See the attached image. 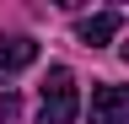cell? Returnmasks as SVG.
<instances>
[{
  "label": "cell",
  "instance_id": "4",
  "mask_svg": "<svg viewBox=\"0 0 129 124\" xmlns=\"http://www.w3.org/2000/svg\"><path fill=\"white\" fill-rule=\"evenodd\" d=\"M32 59H38V43H32L27 33H11V38H0V76H16V70H27Z\"/></svg>",
  "mask_w": 129,
  "mask_h": 124
},
{
  "label": "cell",
  "instance_id": "3",
  "mask_svg": "<svg viewBox=\"0 0 129 124\" xmlns=\"http://www.w3.org/2000/svg\"><path fill=\"white\" fill-rule=\"evenodd\" d=\"M118 33H124V11H91V16H81V22H75V38H81V43H91V49L113 43Z\"/></svg>",
  "mask_w": 129,
  "mask_h": 124
},
{
  "label": "cell",
  "instance_id": "1",
  "mask_svg": "<svg viewBox=\"0 0 129 124\" xmlns=\"http://www.w3.org/2000/svg\"><path fill=\"white\" fill-rule=\"evenodd\" d=\"M81 113V103H75V76L54 65L48 70V81H43V108H38V124H75Z\"/></svg>",
  "mask_w": 129,
  "mask_h": 124
},
{
  "label": "cell",
  "instance_id": "2",
  "mask_svg": "<svg viewBox=\"0 0 129 124\" xmlns=\"http://www.w3.org/2000/svg\"><path fill=\"white\" fill-rule=\"evenodd\" d=\"M86 119L91 124H129V86H91V103H86Z\"/></svg>",
  "mask_w": 129,
  "mask_h": 124
},
{
  "label": "cell",
  "instance_id": "5",
  "mask_svg": "<svg viewBox=\"0 0 129 124\" xmlns=\"http://www.w3.org/2000/svg\"><path fill=\"white\" fill-rule=\"evenodd\" d=\"M22 113V103H16V92H0V124H16Z\"/></svg>",
  "mask_w": 129,
  "mask_h": 124
}]
</instances>
